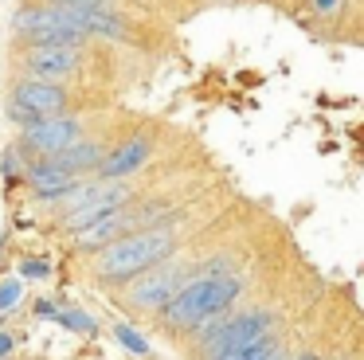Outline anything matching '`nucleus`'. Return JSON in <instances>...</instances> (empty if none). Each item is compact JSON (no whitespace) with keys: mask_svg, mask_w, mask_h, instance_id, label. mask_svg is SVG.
Here are the masks:
<instances>
[{"mask_svg":"<svg viewBox=\"0 0 364 360\" xmlns=\"http://www.w3.org/2000/svg\"><path fill=\"white\" fill-rule=\"evenodd\" d=\"M51 164H59L63 172H71V176H79L82 169H102V161H106V153L98 145H90V141H79V145H71V149H63L59 157H48Z\"/></svg>","mask_w":364,"mask_h":360,"instance_id":"obj_13","label":"nucleus"},{"mask_svg":"<svg viewBox=\"0 0 364 360\" xmlns=\"http://www.w3.org/2000/svg\"><path fill=\"white\" fill-rule=\"evenodd\" d=\"M298 360H321V356H317V352H301Z\"/></svg>","mask_w":364,"mask_h":360,"instance_id":"obj_21","label":"nucleus"},{"mask_svg":"<svg viewBox=\"0 0 364 360\" xmlns=\"http://www.w3.org/2000/svg\"><path fill=\"white\" fill-rule=\"evenodd\" d=\"M20 274H24V278H48V263H40V258H28V263L20 266Z\"/></svg>","mask_w":364,"mask_h":360,"instance_id":"obj_17","label":"nucleus"},{"mask_svg":"<svg viewBox=\"0 0 364 360\" xmlns=\"http://www.w3.org/2000/svg\"><path fill=\"white\" fill-rule=\"evenodd\" d=\"M82 63L79 47H63V43H32L24 55H20V67H24V78L32 83H55L67 75H75Z\"/></svg>","mask_w":364,"mask_h":360,"instance_id":"obj_7","label":"nucleus"},{"mask_svg":"<svg viewBox=\"0 0 364 360\" xmlns=\"http://www.w3.org/2000/svg\"><path fill=\"white\" fill-rule=\"evenodd\" d=\"M12 28H16L24 39H32V43H63V47H79L82 39H87V36H82V28L71 20V12H67V8L59 4V0L16 12Z\"/></svg>","mask_w":364,"mask_h":360,"instance_id":"obj_3","label":"nucleus"},{"mask_svg":"<svg viewBox=\"0 0 364 360\" xmlns=\"http://www.w3.org/2000/svg\"><path fill=\"white\" fill-rule=\"evenodd\" d=\"M333 4H337V0H314V12H329Z\"/></svg>","mask_w":364,"mask_h":360,"instance_id":"obj_20","label":"nucleus"},{"mask_svg":"<svg viewBox=\"0 0 364 360\" xmlns=\"http://www.w3.org/2000/svg\"><path fill=\"white\" fill-rule=\"evenodd\" d=\"M239 290L243 286H239L235 274H220V270L200 274V278L184 282L181 294L161 309L165 313V325H173V329H204V325H212V321L239 297Z\"/></svg>","mask_w":364,"mask_h":360,"instance_id":"obj_2","label":"nucleus"},{"mask_svg":"<svg viewBox=\"0 0 364 360\" xmlns=\"http://www.w3.org/2000/svg\"><path fill=\"white\" fill-rule=\"evenodd\" d=\"M79 137H82V125L75 122V117H63V114L40 117V122L24 125V141L32 149H40V153H48V157H59L63 149L79 145Z\"/></svg>","mask_w":364,"mask_h":360,"instance_id":"obj_8","label":"nucleus"},{"mask_svg":"<svg viewBox=\"0 0 364 360\" xmlns=\"http://www.w3.org/2000/svg\"><path fill=\"white\" fill-rule=\"evenodd\" d=\"M87 4H102V0H87Z\"/></svg>","mask_w":364,"mask_h":360,"instance_id":"obj_22","label":"nucleus"},{"mask_svg":"<svg viewBox=\"0 0 364 360\" xmlns=\"http://www.w3.org/2000/svg\"><path fill=\"white\" fill-rule=\"evenodd\" d=\"M176 294H181V270H176V266H161L157 274H145V278L129 290V302L141 305V309H165Z\"/></svg>","mask_w":364,"mask_h":360,"instance_id":"obj_9","label":"nucleus"},{"mask_svg":"<svg viewBox=\"0 0 364 360\" xmlns=\"http://www.w3.org/2000/svg\"><path fill=\"white\" fill-rule=\"evenodd\" d=\"M9 352H12V337L0 333V356H9Z\"/></svg>","mask_w":364,"mask_h":360,"instance_id":"obj_19","label":"nucleus"},{"mask_svg":"<svg viewBox=\"0 0 364 360\" xmlns=\"http://www.w3.org/2000/svg\"><path fill=\"white\" fill-rule=\"evenodd\" d=\"M55 321L75 329V333H95V317H87L82 309H55Z\"/></svg>","mask_w":364,"mask_h":360,"instance_id":"obj_14","label":"nucleus"},{"mask_svg":"<svg viewBox=\"0 0 364 360\" xmlns=\"http://www.w3.org/2000/svg\"><path fill=\"white\" fill-rule=\"evenodd\" d=\"M114 337H118L129 352H137V356H145V352H149V341H145L137 329H129V325H114Z\"/></svg>","mask_w":364,"mask_h":360,"instance_id":"obj_15","label":"nucleus"},{"mask_svg":"<svg viewBox=\"0 0 364 360\" xmlns=\"http://www.w3.org/2000/svg\"><path fill=\"white\" fill-rule=\"evenodd\" d=\"M28 180H32V188L40 196H67V192H75V176L71 172H63L59 164H51V161H40V164H32L28 169Z\"/></svg>","mask_w":364,"mask_h":360,"instance_id":"obj_12","label":"nucleus"},{"mask_svg":"<svg viewBox=\"0 0 364 360\" xmlns=\"http://www.w3.org/2000/svg\"><path fill=\"white\" fill-rule=\"evenodd\" d=\"M145 161H149V141H145V137H129V141H122L114 153H106L102 176L106 180H122V176H129V172H137Z\"/></svg>","mask_w":364,"mask_h":360,"instance_id":"obj_11","label":"nucleus"},{"mask_svg":"<svg viewBox=\"0 0 364 360\" xmlns=\"http://www.w3.org/2000/svg\"><path fill=\"white\" fill-rule=\"evenodd\" d=\"M255 360H286V352H282V344H278V341H267V349H262Z\"/></svg>","mask_w":364,"mask_h":360,"instance_id":"obj_18","label":"nucleus"},{"mask_svg":"<svg viewBox=\"0 0 364 360\" xmlns=\"http://www.w3.org/2000/svg\"><path fill=\"white\" fill-rule=\"evenodd\" d=\"M126 203H129V188L122 184V180L90 184V188H82V192H79V203L67 211V227H71V231H82V227H90V223H98V219L122 211Z\"/></svg>","mask_w":364,"mask_h":360,"instance_id":"obj_5","label":"nucleus"},{"mask_svg":"<svg viewBox=\"0 0 364 360\" xmlns=\"http://www.w3.org/2000/svg\"><path fill=\"white\" fill-rule=\"evenodd\" d=\"M176 247L173 227H145V231H129L122 235L118 243L102 247V255L95 258V274L106 282H126L137 278V274L161 266Z\"/></svg>","mask_w":364,"mask_h":360,"instance_id":"obj_1","label":"nucleus"},{"mask_svg":"<svg viewBox=\"0 0 364 360\" xmlns=\"http://www.w3.org/2000/svg\"><path fill=\"white\" fill-rule=\"evenodd\" d=\"M270 333H274V317L262 313V309H251V313H239V317L220 321V325L204 337L200 349H204V360H215V356H223V352H231V349H247V344L267 341Z\"/></svg>","mask_w":364,"mask_h":360,"instance_id":"obj_4","label":"nucleus"},{"mask_svg":"<svg viewBox=\"0 0 364 360\" xmlns=\"http://www.w3.org/2000/svg\"><path fill=\"white\" fill-rule=\"evenodd\" d=\"M63 106H67V90H63V86L24 78V83H16V90H12L9 114L16 117L20 125H32V122H40V117L63 114Z\"/></svg>","mask_w":364,"mask_h":360,"instance_id":"obj_6","label":"nucleus"},{"mask_svg":"<svg viewBox=\"0 0 364 360\" xmlns=\"http://www.w3.org/2000/svg\"><path fill=\"white\" fill-rule=\"evenodd\" d=\"M20 294H24V282H20V278H9L4 286H0V309H12V305L20 302Z\"/></svg>","mask_w":364,"mask_h":360,"instance_id":"obj_16","label":"nucleus"},{"mask_svg":"<svg viewBox=\"0 0 364 360\" xmlns=\"http://www.w3.org/2000/svg\"><path fill=\"white\" fill-rule=\"evenodd\" d=\"M145 216H153V211H114V216H106V219H98V223H90V227H82V231H75V243L79 247H110V243H118L122 235H129V227L137 223V219H145Z\"/></svg>","mask_w":364,"mask_h":360,"instance_id":"obj_10","label":"nucleus"}]
</instances>
